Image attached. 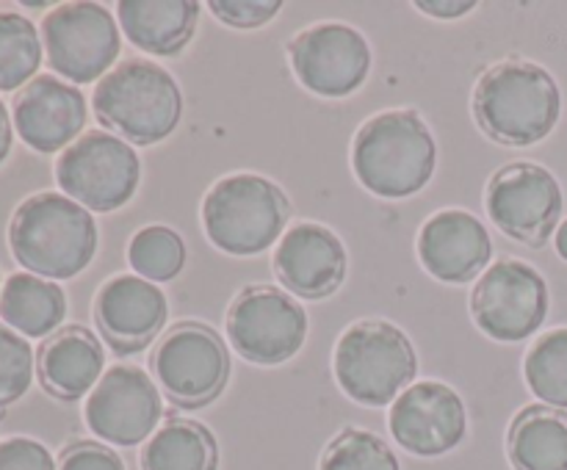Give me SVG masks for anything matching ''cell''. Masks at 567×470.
Instances as JSON below:
<instances>
[{
  "label": "cell",
  "mask_w": 567,
  "mask_h": 470,
  "mask_svg": "<svg viewBox=\"0 0 567 470\" xmlns=\"http://www.w3.org/2000/svg\"><path fill=\"white\" fill-rule=\"evenodd\" d=\"M271 265L288 293L324 299L336 293L347 276V249L330 227L302 221L277 241Z\"/></svg>",
  "instance_id": "17"
},
{
  "label": "cell",
  "mask_w": 567,
  "mask_h": 470,
  "mask_svg": "<svg viewBox=\"0 0 567 470\" xmlns=\"http://www.w3.org/2000/svg\"><path fill=\"white\" fill-rule=\"evenodd\" d=\"M471 315L487 337L520 343L535 335L548 315V285L535 265L502 258L485 269L471 291Z\"/></svg>",
  "instance_id": "11"
},
{
  "label": "cell",
  "mask_w": 567,
  "mask_h": 470,
  "mask_svg": "<svg viewBox=\"0 0 567 470\" xmlns=\"http://www.w3.org/2000/svg\"><path fill=\"white\" fill-rule=\"evenodd\" d=\"M291 202L286 191L260 175L221 177L203 199V227L208 241L233 258H252L282 238Z\"/></svg>",
  "instance_id": "5"
},
{
  "label": "cell",
  "mask_w": 567,
  "mask_h": 470,
  "mask_svg": "<svg viewBox=\"0 0 567 470\" xmlns=\"http://www.w3.org/2000/svg\"><path fill=\"white\" fill-rule=\"evenodd\" d=\"M524 376L543 404L567 409V326L537 337L524 359Z\"/></svg>",
  "instance_id": "26"
},
{
  "label": "cell",
  "mask_w": 567,
  "mask_h": 470,
  "mask_svg": "<svg viewBox=\"0 0 567 470\" xmlns=\"http://www.w3.org/2000/svg\"><path fill=\"white\" fill-rule=\"evenodd\" d=\"M103 343L86 326H61L42 343L37 357V374L44 390L64 401L86 396L103 379Z\"/></svg>",
  "instance_id": "20"
},
{
  "label": "cell",
  "mask_w": 567,
  "mask_h": 470,
  "mask_svg": "<svg viewBox=\"0 0 567 470\" xmlns=\"http://www.w3.org/2000/svg\"><path fill=\"white\" fill-rule=\"evenodd\" d=\"M37 354L28 337L0 321V409L11 407L31 390Z\"/></svg>",
  "instance_id": "29"
},
{
  "label": "cell",
  "mask_w": 567,
  "mask_h": 470,
  "mask_svg": "<svg viewBox=\"0 0 567 470\" xmlns=\"http://www.w3.org/2000/svg\"><path fill=\"white\" fill-rule=\"evenodd\" d=\"M515 470H567V409L529 404L507 435Z\"/></svg>",
  "instance_id": "23"
},
{
  "label": "cell",
  "mask_w": 567,
  "mask_h": 470,
  "mask_svg": "<svg viewBox=\"0 0 567 470\" xmlns=\"http://www.w3.org/2000/svg\"><path fill=\"white\" fill-rule=\"evenodd\" d=\"M297 81L319 97H349L371 72V48L363 33L343 22H319L288 44Z\"/></svg>",
  "instance_id": "14"
},
{
  "label": "cell",
  "mask_w": 567,
  "mask_h": 470,
  "mask_svg": "<svg viewBox=\"0 0 567 470\" xmlns=\"http://www.w3.org/2000/svg\"><path fill=\"white\" fill-rule=\"evenodd\" d=\"M0 291H3V285H0Z\"/></svg>",
  "instance_id": "36"
},
{
  "label": "cell",
  "mask_w": 567,
  "mask_h": 470,
  "mask_svg": "<svg viewBox=\"0 0 567 470\" xmlns=\"http://www.w3.org/2000/svg\"><path fill=\"white\" fill-rule=\"evenodd\" d=\"M150 365L155 385L172 404L186 409L214 401L230 376V354L225 341L219 332L199 321H181L172 326L155 346Z\"/></svg>",
  "instance_id": "8"
},
{
  "label": "cell",
  "mask_w": 567,
  "mask_h": 470,
  "mask_svg": "<svg viewBox=\"0 0 567 470\" xmlns=\"http://www.w3.org/2000/svg\"><path fill=\"white\" fill-rule=\"evenodd\" d=\"M210 11L216 20L233 28H258L266 25L282 9L280 0H210Z\"/></svg>",
  "instance_id": "30"
},
{
  "label": "cell",
  "mask_w": 567,
  "mask_h": 470,
  "mask_svg": "<svg viewBox=\"0 0 567 470\" xmlns=\"http://www.w3.org/2000/svg\"><path fill=\"white\" fill-rule=\"evenodd\" d=\"M485 208L493 224L526 247H546L557 236L565 197L559 180L540 164L515 160L491 177Z\"/></svg>",
  "instance_id": "10"
},
{
  "label": "cell",
  "mask_w": 567,
  "mask_h": 470,
  "mask_svg": "<svg viewBox=\"0 0 567 470\" xmlns=\"http://www.w3.org/2000/svg\"><path fill=\"white\" fill-rule=\"evenodd\" d=\"M435 164V136L415 111H382L365 119L354 136V177L377 197H413L432 180Z\"/></svg>",
  "instance_id": "3"
},
{
  "label": "cell",
  "mask_w": 567,
  "mask_h": 470,
  "mask_svg": "<svg viewBox=\"0 0 567 470\" xmlns=\"http://www.w3.org/2000/svg\"><path fill=\"white\" fill-rule=\"evenodd\" d=\"M227 341L244 359L280 365L302 348L308 313L288 291L275 285H249L227 310Z\"/></svg>",
  "instance_id": "12"
},
{
  "label": "cell",
  "mask_w": 567,
  "mask_h": 470,
  "mask_svg": "<svg viewBox=\"0 0 567 470\" xmlns=\"http://www.w3.org/2000/svg\"><path fill=\"white\" fill-rule=\"evenodd\" d=\"M391 435L415 457H441L454 451L468 431V412L454 387L443 382H415L391 404Z\"/></svg>",
  "instance_id": "15"
},
{
  "label": "cell",
  "mask_w": 567,
  "mask_h": 470,
  "mask_svg": "<svg viewBox=\"0 0 567 470\" xmlns=\"http://www.w3.org/2000/svg\"><path fill=\"white\" fill-rule=\"evenodd\" d=\"M42 33L20 11H0V92H17L42 66Z\"/></svg>",
  "instance_id": "25"
},
{
  "label": "cell",
  "mask_w": 567,
  "mask_h": 470,
  "mask_svg": "<svg viewBox=\"0 0 567 470\" xmlns=\"http://www.w3.org/2000/svg\"><path fill=\"white\" fill-rule=\"evenodd\" d=\"M166 313L164 291L136 274L111 276L94 299V321L109 346L120 354L150 346L164 330Z\"/></svg>",
  "instance_id": "18"
},
{
  "label": "cell",
  "mask_w": 567,
  "mask_h": 470,
  "mask_svg": "<svg viewBox=\"0 0 567 470\" xmlns=\"http://www.w3.org/2000/svg\"><path fill=\"white\" fill-rule=\"evenodd\" d=\"M336 382L363 407L393 404L413 382L419 357L410 337L396 324L365 318L349 326L336 343Z\"/></svg>",
  "instance_id": "6"
},
{
  "label": "cell",
  "mask_w": 567,
  "mask_h": 470,
  "mask_svg": "<svg viewBox=\"0 0 567 470\" xmlns=\"http://www.w3.org/2000/svg\"><path fill=\"white\" fill-rule=\"evenodd\" d=\"M59 470H125L120 453L103 442H75L64 448L59 459Z\"/></svg>",
  "instance_id": "32"
},
{
  "label": "cell",
  "mask_w": 567,
  "mask_h": 470,
  "mask_svg": "<svg viewBox=\"0 0 567 470\" xmlns=\"http://www.w3.org/2000/svg\"><path fill=\"white\" fill-rule=\"evenodd\" d=\"M9 249L28 274L72 280L94 260L97 224L92 210L66 194L39 191L11 216Z\"/></svg>",
  "instance_id": "1"
},
{
  "label": "cell",
  "mask_w": 567,
  "mask_h": 470,
  "mask_svg": "<svg viewBox=\"0 0 567 470\" xmlns=\"http://www.w3.org/2000/svg\"><path fill=\"white\" fill-rule=\"evenodd\" d=\"M127 263L136 276L150 282L175 280L186 263V243L172 227L150 224L131 238Z\"/></svg>",
  "instance_id": "27"
},
{
  "label": "cell",
  "mask_w": 567,
  "mask_h": 470,
  "mask_svg": "<svg viewBox=\"0 0 567 470\" xmlns=\"http://www.w3.org/2000/svg\"><path fill=\"white\" fill-rule=\"evenodd\" d=\"M491 254V232L468 210H441L430 216L419 232L421 265L426 274L449 285H460L485 274Z\"/></svg>",
  "instance_id": "19"
},
{
  "label": "cell",
  "mask_w": 567,
  "mask_h": 470,
  "mask_svg": "<svg viewBox=\"0 0 567 470\" xmlns=\"http://www.w3.org/2000/svg\"><path fill=\"white\" fill-rule=\"evenodd\" d=\"M219 448L197 420L172 418L142 448V470H216Z\"/></svg>",
  "instance_id": "24"
},
{
  "label": "cell",
  "mask_w": 567,
  "mask_h": 470,
  "mask_svg": "<svg viewBox=\"0 0 567 470\" xmlns=\"http://www.w3.org/2000/svg\"><path fill=\"white\" fill-rule=\"evenodd\" d=\"M92 108L100 125L127 144H158L175 133L183 114V94L175 77L150 59L116 64L94 86Z\"/></svg>",
  "instance_id": "4"
},
{
  "label": "cell",
  "mask_w": 567,
  "mask_h": 470,
  "mask_svg": "<svg viewBox=\"0 0 567 470\" xmlns=\"http://www.w3.org/2000/svg\"><path fill=\"white\" fill-rule=\"evenodd\" d=\"M11 122L22 142L37 153H64L83 136L86 97L55 75H37L17 92Z\"/></svg>",
  "instance_id": "16"
},
{
  "label": "cell",
  "mask_w": 567,
  "mask_h": 470,
  "mask_svg": "<svg viewBox=\"0 0 567 470\" xmlns=\"http://www.w3.org/2000/svg\"><path fill=\"white\" fill-rule=\"evenodd\" d=\"M42 48L50 70L64 81H103L120 59V25L100 3H61L42 20Z\"/></svg>",
  "instance_id": "9"
},
{
  "label": "cell",
  "mask_w": 567,
  "mask_h": 470,
  "mask_svg": "<svg viewBox=\"0 0 567 470\" xmlns=\"http://www.w3.org/2000/svg\"><path fill=\"white\" fill-rule=\"evenodd\" d=\"M415 9L435 17V20H457V17H465L468 11H474L476 3L474 0H419Z\"/></svg>",
  "instance_id": "33"
},
{
  "label": "cell",
  "mask_w": 567,
  "mask_h": 470,
  "mask_svg": "<svg viewBox=\"0 0 567 470\" xmlns=\"http://www.w3.org/2000/svg\"><path fill=\"white\" fill-rule=\"evenodd\" d=\"M142 180V160L125 138L89 130L55 160V182L78 205L111 213L127 205Z\"/></svg>",
  "instance_id": "7"
},
{
  "label": "cell",
  "mask_w": 567,
  "mask_h": 470,
  "mask_svg": "<svg viewBox=\"0 0 567 470\" xmlns=\"http://www.w3.org/2000/svg\"><path fill=\"white\" fill-rule=\"evenodd\" d=\"M164 418L161 387L138 365H114L86 398L83 420L109 446L133 448L150 440Z\"/></svg>",
  "instance_id": "13"
},
{
  "label": "cell",
  "mask_w": 567,
  "mask_h": 470,
  "mask_svg": "<svg viewBox=\"0 0 567 470\" xmlns=\"http://www.w3.org/2000/svg\"><path fill=\"white\" fill-rule=\"evenodd\" d=\"M319 470H402L393 448L374 431L347 426L321 453Z\"/></svg>",
  "instance_id": "28"
},
{
  "label": "cell",
  "mask_w": 567,
  "mask_h": 470,
  "mask_svg": "<svg viewBox=\"0 0 567 470\" xmlns=\"http://www.w3.org/2000/svg\"><path fill=\"white\" fill-rule=\"evenodd\" d=\"M563 114V92L546 66L526 59L493 64L474 88L482 130L507 147H532L551 136Z\"/></svg>",
  "instance_id": "2"
},
{
  "label": "cell",
  "mask_w": 567,
  "mask_h": 470,
  "mask_svg": "<svg viewBox=\"0 0 567 470\" xmlns=\"http://www.w3.org/2000/svg\"><path fill=\"white\" fill-rule=\"evenodd\" d=\"M0 318L22 337H50L66 318L64 288L44 276L17 271L0 291Z\"/></svg>",
  "instance_id": "22"
},
{
  "label": "cell",
  "mask_w": 567,
  "mask_h": 470,
  "mask_svg": "<svg viewBox=\"0 0 567 470\" xmlns=\"http://www.w3.org/2000/svg\"><path fill=\"white\" fill-rule=\"evenodd\" d=\"M11 138H14V122H11L6 103L0 100V164H3L6 155H9Z\"/></svg>",
  "instance_id": "34"
},
{
  "label": "cell",
  "mask_w": 567,
  "mask_h": 470,
  "mask_svg": "<svg viewBox=\"0 0 567 470\" xmlns=\"http://www.w3.org/2000/svg\"><path fill=\"white\" fill-rule=\"evenodd\" d=\"M554 243H557V252L567 260V219L563 221V224H559L557 236H554Z\"/></svg>",
  "instance_id": "35"
},
{
  "label": "cell",
  "mask_w": 567,
  "mask_h": 470,
  "mask_svg": "<svg viewBox=\"0 0 567 470\" xmlns=\"http://www.w3.org/2000/svg\"><path fill=\"white\" fill-rule=\"evenodd\" d=\"M203 6L194 0H122L116 6L125 36L153 55H177L199 22Z\"/></svg>",
  "instance_id": "21"
},
{
  "label": "cell",
  "mask_w": 567,
  "mask_h": 470,
  "mask_svg": "<svg viewBox=\"0 0 567 470\" xmlns=\"http://www.w3.org/2000/svg\"><path fill=\"white\" fill-rule=\"evenodd\" d=\"M0 470H59V464L39 440L9 437L0 442Z\"/></svg>",
  "instance_id": "31"
}]
</instances>
